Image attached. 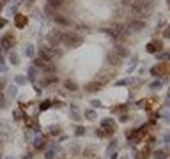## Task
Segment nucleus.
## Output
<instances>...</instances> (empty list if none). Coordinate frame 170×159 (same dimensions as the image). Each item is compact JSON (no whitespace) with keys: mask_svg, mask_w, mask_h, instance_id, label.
<instances>
[{"mask_svg":"<svg viewBox=\"0 0 170 159\" xmlns=\"http://www.w3.org/2000/svg\"><path fill=\"white\" fill-rule=\"evenodd\" d=\"M34 53H35L34 46H32V44H27V48H25V55H27V57H34Z\"/></svg>","mask_w":170,"mask_h":159,"instance_id":"393cba45","label":"nucleus"},{"mask_svg":"<svg viewBox=\"0 0 170 159\" xmlns=\"http://www.w3.org/2000/svg\"><path fill=\"white\" fill-rule=\"evenodd\" d=\"M14 23H16V27H18V28H23V27L27 25V16L18 14V16H16V19H14Z\"/></svg>","mask_w":170,"mask_h":159,"instance_id":"dca6fc26","label":"nucleus"},{"mask_svg":"<svg viewBox=\"0 0 170 159\" xmlns=\"http://www.w3.org/2000/svg\"><path fill=\"white\" fill-rule=\"evenodd\" d=\"M131 83H133V80H119L115 85L117 87H124V85H131Z\"/></svg>","mask_w":170,"mask_h":159,"instance_id":"c85d7f7f","label":"nucleus"},{"mask_svg":"<svg viewBox=\"0 0 170 159\" xmlns=\"http://www.w3.org/2000/svg\"><path fill=\"white\" fill-rule=\"evenodd\" d=\"M101 129H103V131H106V135H108V136H112V135H114V131H115V120H114V119H110V117H108V119H103V120H101Z\"/></svg>","mask_w":170,"mask_h":159,"instance_id":"7ed1b4c3","label":"nucleus"},{"mask_svg":"<svg viewBox=\"0 0 170 159\" xmlns=\"http://www.w3.org/2000/svg\"><path fill=\"white\" fill-rule=\"evenodd\" d=\"M145 50H147V53H158V51H161L163 50V42L161 41H151L147 46H145Z\"/></svg>","mask_w":170,"mask_h":159,"instance_id":"423d86ee","label":"nucleus"},{"mask_svg":"<svg viewBox=\"0 0 170 159\" xmlns=\"http://www.w3.org/2000/svg\"><path fill=\"white\" fill-rule=\"evenodd\" d=\"M69 150H71V154H78V150H80V149H78V143H73Z\"/></svg>","mask_w":170,"mask_h":159,"instance_id":"e433bc0d","label":"nucleus"},{"mask_svg":"<svg viewBox=\"0 0 170 159\" xmlns=\"http://www.w3.org/2000/svg\"><path fill=\"white\" fill-rule=\"evenodd\" d=\"M55 18V23L57 25H60V27H71L73 23H71V19H67L66 16H62V14H55L53 16Z\"/></svg>","mask_w":170,"mask_h":159,"instance_id":"9d476101","label":"nucleus"},{"mask_svg":"<svg viewBox=\"0 0 170 159\" xmlns=\"http://www.w3.org/2000/svg\"><path fill=\"white\" fill-rule=\"evenodd\" d=\"M9 103H7V97L4 96V94H0V108H5Z\"/></svg>","mask_w":170,"mask_h":159,"instance_id":"473e14b6","label":"nucleus"},{"mask_svg":"<svg viewBox=\"0 0 170 159\" xmlns=\"http://www.w3.org/2000/svg\"><path fill=\"white\" fill-rule=\"evenodd\" d=\"M156 58H158V60H161V62H167L169 53H167V51H158V53H156Z\"/></svg>","mask_w":170,"mask_h":159,"instance_id":"b1692460","label":"nucleus"},{"mask_svg":"<svg viewBox=\"0 0 170 159\" xmlns=\"http://www.w3.org/2000/svg\"><path fill=\"white\" fill-rule=\"evenodd\" d=\"M121 159H129V156H122Z\"/></svg>","mask_w":170,"mask_h":159,"instance_id":"49530a36","label":"nucleus"},{"mask_svg":"<svg viewBox=\"0 0 170 159\" xmlns=\"http://www.w3.org/2000/svg\"><path fill=\"white\" fill-rule=\"evenodd\" d=\"M51 106H53V103H51L50 99H46V101H43V103L39 104V110L44 112V110H48V108H51Z\"/></svg>","mask_w":170,"mask_h":159,"instance_id":"5701e85b","label":"nucleus"},{"mask_svg":"<svg viewBox=\"0 0 170 159\" xmlns=\"http://www.w3.org/2000/svg\"><path fill=\"white\" fill-rule=\"evenodd\" d=\"M117 145H119V142H117V140H112V142H110V145H108V149H106V152H108V154H112V152H114V149H117Z\"/></svg>","mask_w":170,"mask_h":159,"instance_id":"a878e982","label":"nucleus"},{"mask_svg":"<svg viewBox=\"0 0 170 159\" xmlns=\"http://www.w3.org/2000/svg\"><path fill=\"white\" fill-rule=\"evenodd\" d=\"M153 158L154 159H167V149H158V150H154Z\"/></svg>","mask_w":170,"mask_h":159,"instance_id":"f3484780","label":"nucleus"},{"mask_svg":"<svg viewBox=\"0 0 170 159\" xmlns=\"http://www.w3.org/2000/svg\"><path fill=\"white\" fill-rule=\"evenodd\" d=\"M0 158H2V154H0Z\"/></svg>","mask_w":170,"mask_h":159,"instance_id":"09e8293b","label":"nucleus"},{"mask_svg":"<svg viewBox=\"0 0 170 159\" xmlns=\"http://www.w3.org/2000/svg\"><path fill=\"white\" fill-rule=\"evenodd\" d=\"M12 117H14L16 120H21V119H23L25 115H23V112H21V110L18 108V110H14V112H12Z\"/></svg>","mask_w":170,"mask_h":159,"instance_id":"cd10ccee","label":"nucleus"},{"mask_svg":"<svg viewBox=\"0 0 170 159\" xmlns=\"http://www.w3.org/2000/svg\"><path fill=\"white\" fill-rule=\"evenodd\" d=\"M110 159H119V156H117V152H115V154H112V156H110Z\"/></svg>","mask_w":170,"mask_h":159,"instance_id":"79ce46f5","label":"nucleus"},{"mask_svg":"<svg viewBox=\"0 0 170 159\" xmlns=\"http://www.w3.org/2000/svg\"><path fill=\"white\" fill-rule=\"evenodd\" d=\"M145 28V21H138V19H133L128 23V30L129 32H140Z\"/></svg>","mask_w":170,"mask_h":159,"instance_id":"0eeeda50","label":"nucleus"},{"mask_svg":"<svg viewBox=\"0 0 170 159\" xmlns=\"http://www.w3.org/2000/svg\"><path fill=\"white\" fill-rule=\"evenodd\" d=\"M50 131H51V135H53V136H57V135H60V131H62V129H60V126H51V129H50Z\"/></svg>","mask_w":170,"mask_h":159,"instance_id":"7c9ffc66","label":"nucleus"},{"mask_svg":"<svg viewBox=\"0 0 170 159\" xmlns=\"http://www.w3.org/2000/svg\"><path fill=\"white\" fill-rule=\"evenodd\" d=\"M101 81H90V83H87L85 85V90L87 92H98V90H101Z\"/></svg>","mask_w":170,"mask_h":159,"instance_id":"ddd939ff","label":"nucleus"},{"mask_svg":"<svg viewBox=\"0 0 170 159\" xmlns=\"http://www.w3.org/2000/svg\"><path fill=\"white\" fill-rule=\"evenodd\" d=\"M90 106H92V108H99V106H101V101H99V99H92V101H90Z\"/></svg>","mask_w":170,"mask_h":159,"instance_id":"f704fd0d","label":"nucleus"},{"mask_svg":"<svg viewBox=\"0 0 170 159\" xmlns=\"http://www.w3.org/2000/svg\"><path fill=\"white\" fill-rule=\"evenodd\" d=\"M83 154H85L87 158H92V156H94V147H87V149L83 150Z\"/></svg>","mask_w":170,"mask_h":159,"instance_id":"2f4dec72","label":"nucleus"},{"mask_svg":"<svg viewBox=\"0 0 170 159\" xmlns=\"http://www.w3.org/2000/svg\"><path fill=\"white\" fill-rule=\"evenodd\" d=\"M0 44H2L4 50H11V48L14 46V35H12V34H5V35H2Z\"/></svg>","mask_w":170,"mask_h":159,"instance_id":"39448f33","label":"nucleus"},{"mask_svg":"<svg viewBox=\"0 0 170 159\" xmlns=\"http://www.w3.org/2000/svg\"><path fill=\"white\" fill-rule=\"evenodd\" d=\"M161 87H163V81H161V80H158V81H153V83H151V88H153V90H160Z\"/></svg>","mask_w":170,"mask_h":159,"instance_id":"bb28decb","label":"nucleus"},{"mask_svg":"<svg viewBox=\"0 0 170 159\" xmlns=\"http://www.w3.org/2000/svg\"><path fill=\"white\" fill-rule=\"evenodd\" d=\"M5 88V78H2V81H0V90H4Z\"/></svg>","mask_w":170,"mask_h":159,"instance_id":"58836bf2","label":"nucleus"},{"mask_svg":"<svg viewBox=\"0 0 170 159\" xmlns=\"http://www.w3.org/2000/svg\"><path fill=\"white\" fill-rule=\"evenodd\" d=\"M64 87H66L67 90H73V92L78 90V83H76V81H71V80H67V81L64 83Z\"/></svg>","mask_w":170,"mask_h":159,"instance_id":"412c9836","label":"nucleus"},{"mask_svg":"<svg viewBox=\"0 0 170 159\" xmlns=\"http://www.w3.org/2000/svg\"><path fill=\"white\" fill-rule=\"evenodd\" d=\"M114 53H115L119 58H126V57H129V50H128L124 44H115V48H114Z\"/></svg>","mask_w":170,"mask_h":159,"instance_id":"6e6552de","label":"nucleus"},{"mask_svg":"<svg viewBox=\"0 0 170 159\" xmlns=\"http://www.w3.org/2000/svg\"><path fill=\"white\" fill-rule=\"evenodd\" d=\"M0 64H4V55H2V50H0Z\"/></svg>","mask_w":170,"mask_h":159,"instance_id":"37998d69","label":"nucleus"},{"mask_svg":"<svg viewBox=\"0 0 170 159\" xmlns=\"http://www.w3.org/2000/svg\"><path fill=\"white\" fill-rule=\"evenodd\" d=\"M170 35V30L169 28H165V30H163V37H169Z\"/></svg>","mask_w":170,"mask_h":159,"instance_id":"a19ab883","label":"nucleus"},{"mask_svg":"<svg viewBox=\"0 0 170 159\" xmlns=\"http://www.w3.org/2000/svg\"><path fill=\"white\" fill-rule=\"evenodd\" d=\"M85 131H87V129H85L83 126H78V127H76V131H75V135H76V136H83V135H85Z\"/></svg>","mask_w":170,"mask_h":159,"instance_id":"c756f323","label":"nucleus"},{"mask_svg":"<svg viewBox=\"0 0 170 159\" xmlns=\"http://www.w3.org/2000/svg\"><path fill=\"white\" fill-rule=\"evenodd\" d=\"M32 145H34L37 150H43V149L46 147V136H35L34 142H32Z\"/></svg>","mask_w":170,"mask_h":159,"instance_id":"9b49d317","label":"nucleus"},{"mask_svg":"<svg viewBox=\"0 0 170 159\" xmlns=\"http://www.w3.org/2000/svg\"><path fill=\"white\" fill-rule=\"evenodd\" d=\"M27 74H28V80L34 83V81L37 80V67H34V65H28V69H27Z\"/></svg>","mask_w":170,"mask_h":159,"instance_id":"4468645a","label":"nucleus"},{"mask_svg":"<svg viewBox=\"0 0 170 159\" xmlns=\"http://www.w3.org/2000/svg\"><path fill=\"white\" fill-rule=\"evenodd\" d=\"M137 159H145V156H140V154H137Z\"/></svg>","mask_w":170,"mask_h":159,"instance_id":"a18cd8bd","label":"nucleus"},{"mask_svg":"<svg viewBox=\"0 0 170 159\" xmlns=\"http://www.w3.org/2000/svg\"><path fill=\"white\" fill-rule=\"evenodd\" d=\"M16 83L18 85H25L27 83V78L25 76H16Z\"/></svg>","mask_w":170,"mask_h":159,"instance_id":"72a5a7b5","label":"nucleus"},{"mask_svg":"<svg viewBox=\"0 0 170 159\" xmlns=\"http://www.w3.org/2000/svg\"><path fill=\"white\" fill-rule=\"evenodd\" d=\"M96 135H98V136H99V138H106V136H108V135H106V131H103V129H101V127H99V129H98V131H96Z\"/></svg>","mask_w":170,"mask_h":159,"instance_id":"c9c22d12","label":"nucleus"},{"mask_svg":"<svg viewBox=\"0 0 170 159\" xmlns=\"http://www.w3.org/2000/svg\"><path fill=\"white\" fill-rule=\"evenodd\" d=\"M23 159H34V156H32V154H27V156H25Z\"/></svg>","mask_w":170,"mask_h":159,"instance_id":"c03bdc74","label":"nucleus"},{"mask_svg":"<svg viewBox=\"0 0 170 159\" xmlns=\"http://www.w3.org/2000/svg\"><path fill=\"white\" fill-rule=\"evenodd\" d=\"M106 62H108L110 65H115V67H117V65H121V58H119V57H117L114 51L106 55Z\"/></svg>","mask_w":170,"mask_h":159,"instance_id":"f8f14e48","label":"nucleus"},{"mask_svg":"<svg viewBox=\"0 0 170 159\" xmlns=\"http://www.w3.org/2000/svg\"><path fill=\"white\" fill-rule=\"evenodd\" d=\"M2 7H4V4H2V2H0V9H2Z\"/></svg>","mask_w":170,"mask_h":159,"instance_id":"de8ad7c7","label":"nucleus"},{"mask_svg":"<svg viewBox=\"0 0 170 159\" xmlns=\"http://www.w3.org/2000/svg\"><path fill=\"white\" fill-rule=\"evenodd\" d=\"M16 96H18V87H7V96H5V97L14 99Z\"/></svg>","mask_w":170,"mask_h":159,"instance_id":"aec40b11","label":"nucleus"},{"mask_svg":"<svg viewBox=\"0 0 170 159\" xmlns=\"http://www.w3.org/2000/svg\"><path fill=\"white\" fill-rule=\"evenodd\" d=\"M151 74L153 76H165L167 74V62H161V64H158V65H154V67H151Z\"/></svg>","mask_w":170,"mask_h":159,"instance_id":"20e7f679","label":"nucleus"},{"mask_svg":"<svg viewBox=\"0 0 170 159\" xmlns=\"http://www.w3.org/2000/svg\"><path fill=\"white\" fill-rule=\"evenodd\" d=\"M0 73H7V67L4 64H0Z\"/></svg>","mask_w":170,"mask_h":159,"instance_id":"ea45409f","label":"nucleus"},{"mask_svg":"<svg viewBox=\"0 0 170 159\" xmlns=\"http://www.w3.org/2000/svg\"><path fill=\"white\" fill-rule=\"evenodd\" d=\"M83 117H85L87 120H96V119H98V113H96V110H92V108H87V110L83 112Z\"/></svg>","mask_w":170,"mask_h":159,"instance_id":"2eb2a0df","label":"nucleus"},{"mask_svg":"<svg viewBox=\"0 0 170 159\" xmlns=\"http://www.w3.org/2000/svg\"><path fill=\"white\" fill-rule=\"evenodd\" d=\"M59 150H60V147L53 143L50 149H46V150H44V159H55V156H57V152H59Z\"/></svg>","mask_w":170,"mask_h":159,"instance_id":"1a4fd4ad","label":"nucleus"},{"mask_svg":"<svg viewBox=\"0 0 170 159\" xmlns=\"http://www.w3.org/2000/svg\"><path fill=\"white\" fill-rule=\"evenodd\" d=\"M46 4H48V7H51V9H57V7H60V5L64 4V0H46Z\"/></svg>","mask_w":170,"mask_h":159,"instance_id":"4be33fe9","label":"nucleus"},{"mask_svg":"<svg viewBox=\"0 0 170 159\" xmlns=\"http://www.w3.org/2000/svg\"><path fill=\"white\" fill-rule=\"evenodd\" d=\"M9 62H11L12 65H18V64H20V55L14 53V51H11V53H9Z\"/></svg>","mask_w":170,"mask_h":159,"instance_id":"6ab92c4d","label":"nucleus"},{"mask_svg":"<svg viewBox=\"0 0 170 159\" xmlns=\"http://www.w3.org/2000/svg\"><path fill=\"white\" fill-rule=\"evenodd\" d=\"M82 37L76 34V32H64V37H62V44L67 46V48H76L82 44Z\"/></svg>","mask_w":170,"mask_h":159,"instance_id":"f257e3e1","label":"nucleus"},{"mask_svg":"<svg viewBox=\"0 0 170 159\" xmlns=\"http://www.w3.org/2000/svg\"><path fill=\"white\" fill-rule=\"evenodd\" d=\"M62 37H64V32H62V30H57V28L50 30L48 35H46V39H48V42H50L51 46H59V44H62Z\"/></svg>","mask_w":170,"mask_h":159,"instance_id":"f03ea898","label":"nucleus"},{"mask_svg":"<svg viewBox=\"0 0 170 159\" xmlns=\"http://www.w3.org/2000/svg\"><path fill=\"white\" fill-rule=\"evenodd\" d=\"M119 120H121V122H128V120H129V115H128V113H122V115L119 117Z\"/></svg>","mask_w":170,"mask_h":159,"instance_id":"4c0bfd02","label":"nucleus"},{"mask_svg":"<svg viewBox=\"0 0 170 159\" xmlns=\"http://www.w3.org/2000/svg\"><path fill=\"white\" fill-rule=\"evenodd\" d=\"M71 119H73V120H76V122L82 119V117H80V112H78V106H76V104H73V106H71Z\"/></svg>","mask_w":170,"mask_h":159,"instance_id":"a211bd4d","label":"nucleus"}]
</instances>
